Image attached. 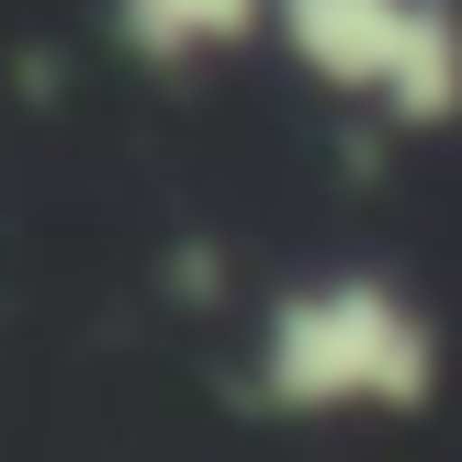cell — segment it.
<instances>
[{
  "mask_svg": "<svg viewBox=\"0 0 462 462\" xmlns=\"http://www.w3.org/2000/svg\"><path fill=\"white\" fill-rule=\"evenodd\" d=\"M248 406L271 429H395L429 418L451 383V328L406 271L383 260H316L260 293L237 361Z\"/></svg>",
  "mask_w": 462,
  "mask_h": 462,
  "instance_id": "6da1fadb",
  "label": "cell"
},
{
  "mask_svg": "<svg viewBox=\"0 0 462 462\" xmlns=\"http://www.w3.org/2000/svg\"><path fill=\"white\" fill-rule=\"evenodd\" d=\"M260 45L305 90H328L395 135L462 125V0H271Z\"/></svg>",
  "mask_w": 462,
  "mask_h": 462,
  "instance_id": "7a4b0ae2",
  "label": "cell"
},
{
  "mask_svg": "<svg viewBox=\"0 0 462 462\" xmlns=\"http://www.w3.org/2000/svg\"><path fill=\"white\" fill-rule=\"evenodd\" d=\"M260 12L271 0H102V34L147 79H203V68L260 45Z\"/></svg>",
  "mask_w": 462,
  "mask_h": 462,
  "instance_id": "3957f363",
  "label": "cell"
}]
</instances>
